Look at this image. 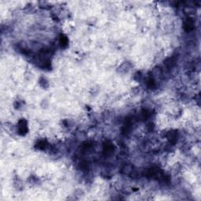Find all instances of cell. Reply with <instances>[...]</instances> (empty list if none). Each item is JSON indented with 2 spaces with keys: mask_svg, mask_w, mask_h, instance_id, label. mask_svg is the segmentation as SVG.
<instances>
[{
  "mask_svg": "<svg viewBox=\"0 0 201 201\" xmlns=\"http://www.w3.org/2000/svg\"><path fill=\"white\" fill-rule=\"evenodd\" d=\"M19 132L21 134H25L27 132L26 122L25 120H21L19 123Z\"/></svg>",
  "mask_w": 201,
  "mask_h": 201,
  "instance_id": "6da1fadb",
  "label": "cell"
},
{
  "mask_svg": "<svg viewBox=\"0 0 201 201\" xmlns=\"http://www.w3.org/2000/svg\"><path fill=\"white\" fill-rule=\"evenodd\" d=\"M122 172L124 174V175H129L133 172V167H132L131 165L127 164V165H125L124 167H123V168L122 169Z\"/></svg>",
  "mask_w": 201,
  "mask_h": 201,
  "instance_id": "7a4b0ae2",
  "label": "cell"
},
{
  "mask_svg": "<svg viewBox=\"0 0 201 201\" xmlns=\"http://www.w3.org/2000/svg\"><path fill=\"white\" fill-rule=\"evenodd\" d=\"M193 28V22L191 19H188L185 23V29L187 31H191Z\"/></svg>",
  "mask_w": 201,
  "mask_h": 201,
  "instance_id": "3957f363",
  "label": "cell"
},
{
  "mask_svg": "<svg viewBox=\"0 0 201 201\" xmlns=\"http://www.w3.org/2000/svg\"><path fill=\"white\" fill-rule=\"evenodd\" d=\"M176 63V59L175 57H171V58H169L166 61V65L168 67V68H172L173 66H175Z\"/></svg>",
  "mask_w": 201,
  "mask_h": 201,
  "instance_id": "277c9868",
  "label": "cell"
},
{
  "mask_svg": "<svg viewBox=\"0 0 201 201\" xmlns=\"http://www.w3.org/2000/svg\"><path fill=\"white\" fill-rule=\"evenodd\" d=\"M112 149H113V146L111 145V144H105L104 145V152L106 154H108V153H111L112 152Z\"/></svg>",
  "mask_w": 201,
  "mask_h": 201,
  "instance_id": "5b68a950",
  "label": "cell"
},
{
  "mask_svg": "<svg viewBox=\"0 0 201 201\" xmlns=\"http://www.w3.org/2000/svg\"><path fill=\"white\" fill-rule=\"evenodd\" d=\"M60 44L62 46V47H66L68 45V39L65 37V36L61 35L60 38Z\"/></svg>",
  "mask_w": 201,
  "mask_h": 201,
  "instance_id": "8992f818",
  "label": "cell"
},
{
  "mask_svg": "<svg viewBox=\"0 0 201 201\" xmlns=\"http://www.w3.org/2000/svg\"><path fill=\"white\" fill-rule=\"evenodd\" d=\"M37 147L40 149H44L46 148V142L43 141H40L38 143Z\"/></svg>",
  "mask_w": 201,
  "mask_h": 201,
  "instance_id": "52a82bcc",
  "label": "cell"
},
{
  "mask_svg": "<svg viewBox=\"0 0 201 201\" xmlns=\"http://www.w3.org/2000/svg\"><path fill=\"white\" fill-rule=\"evenodd\" d=\"M149 116V112L146 110L141 112V118H142V120H145V119H147Z\"/></svg>",
  "mask_w": 201,
  "mask_h": 201,
  "instance_id": "ba28073f",
  "label": "cell"
},
{
  "mask_svg": "<svg viewBox=\"0 0 201 201\" xmlns=\"http://www.w3.org/2000/svg\"><path fill=\"white\" fill-rule=\"evenodd\" d=\"M147 85L149 87H153V86H155V83H154V81L152 79H149L148 82H147Z\"/></svg>",
  "mask_w": 201,
  "mask_h": 201,
  "instance_id": "9c48e42d",
  "label": "cell"
}]
</instances>
